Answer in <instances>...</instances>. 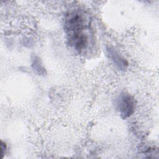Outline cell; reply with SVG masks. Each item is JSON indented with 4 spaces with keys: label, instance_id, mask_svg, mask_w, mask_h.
Returning <instances> with one entry per match:
<instances>
[{
    "label": "cell",
    "instance_id": "obj_4",
    "mask_svg": "<svg viewBox=\"0 0 159 159\" xmlns=\"http://www.w3.org/2000/svg\"><path fill=\"white\" fill-rule=\"evenodd\" d=\"M32 67L39 74L44 75L45 74V69L43 67L41 61L39 57H35L32 59Z\"/></svg>",
    "mask_w": 159,
    "mask_h": 159
},
{
    "label": "cell",
    "instance_id": "obj_3",
    "mask_svg": "<svg viewBox=\"0 0 159 159\" xmlns=\"http://www.w3.org/2000/svg\"><path fill=\"white\" fill-rule=\"evenodd\" d=\"M107 53L109 58L113 62V63L121 70H125L128 66V61L123 57L112 47H107L106 48Z\"/></svg>",
    "mask_w": 159,
    "mask_h": 159
},
{
    "label": "cell",
    "instance_id": "obj_2",
    "mask_svg": "<svg viewBox=\"0 0 159 159\" xmlns=\"http://www.w3.org/2000/svg\"><path fill=\"white\" fill-rule=\"evenodd\" d=\"M117 108L120 116L125 119L129 117L134 112L135 107L134 98L128 93L120 94L117 101Z\"/></svg>",
    "mask_w": 159,
    "mask_h": 159
},
{
    "label": "cell",
    "instance_id": "obj_1",
    "mask_svg": "<svg viewBox=\"0 0 159 159\" xmlns=\"http://www.w3.org/2000/svg\"><path fill=\"white\" fill-rule=\"evenodd\" d=\"M64 28L70 45L76 51L87 50L91 40L89 19L81 10L70 11L65 17Z\"/></svg>",
    "mask_w": 159,
    "mask_h": 159
},
{
    "label": "cell",
    "instance_id": "obj_5",
    "mask_svg": "<svg viewBox=\"0 0 159 159\" xmlns=\"http://www.w3.org/2000/svg\"><path fill=\"white\" fill-rule=\"evenodd\" d=\"M6 150V144L5 142H4L2 140H1V152L2 155V157L3 158L4 155L5 154V152Z\"/></svg>",
    "mask_w": 159,
    "mask_h": 159
}]
</instances>
